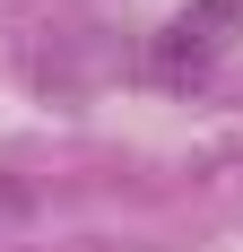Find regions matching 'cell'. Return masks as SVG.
<instances>
[{"label": "cell", "mask_w": 243, "mask_h": 252, "mask_svg": "<svg viewBox=\"0 0 243 252\" xmlns=\"http://www.w3.org/2000/svg\"><path fill=\"white\" fill-rule=\"evenodd\" d=\"M235 26H243V0H191L165 35H156V78H200L226 44H235Z\"/></svg>", "instance_id": "cell-1"}, {"label": "cell", "mask_w": 243, "mask_h": 252, "mask_svg": "<svg viewBox=\"0 0 243 252\" xmlns=\"http://www.w3.org/2000/svg\"><path fill=\"white\" fill-rule=\"evenodd\" d=\"M0 209H26V183H9V174H0Z\"/></svg>", "instance_id": "cell-2"}]
</instances>
